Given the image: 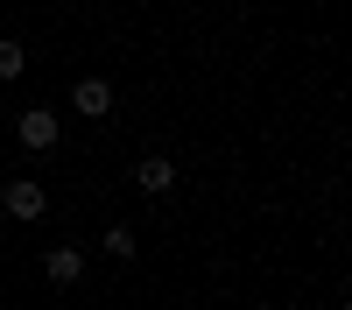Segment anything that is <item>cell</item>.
Returning <instances> with one entry per match:
<instances>
[{"label": "cell", "instance_id": "6da1fadb", "mask_svg": "<svg viewBox=\"0 0 352 310\" xmlns=\"http://www.w3.org/2000/svg\"><path fill=\"white\" fill-rule=\"evenodd\" d=\"M14 141H21V148H28V155H50V148H56V141H64V120H56V113H50V106H28V113H21V120H14Z\"/></svg>", "mask_w": 352, "mask_h": 310}, {"label": "cell", "instance_id": "7a4b0ae2", "mask_svg": "<svg viewBox=\"0 0 352 310\" xmlns=\"http://www.w3.org/2000/svg\"><path fill=\"white\" fill-rule=\"evenodd\" d=\"M0 212H8V219H21V225H36V219L50 212V190H43L36 177H14L8 190H0Z\"/></svg>", "mask_w": 352, "mask_h": 310}, {"label": "cell", "instance_id": "3957f363", "mask_svg": "<svg viewBox=\"0 0 352 310\" xmlns=\"http://www.w3.org/2000/svg\"><path fill=\"white\" fill-rule=\"evenodd\" d=\"M71 113H85V120H106V113H113V85H106L99 71H85V78L71 85Z\"/></svg>", "mask_w": 352, "mask_h": 310}, {"label": "cell", "instance_id": "277c9868", "mask_svg": "<svg viewBox=\"0 0 352 310\" xmlns=\"http://www.w3.org/2000/svg\"><path fill=\"white\" fill-rule=\"evenodd\" d=\"M134 190H141V197H169V190H176V162H169V155H141V162H134Z\"/></svg>", "mask_w": 352, "mask_h": 310}, {"label": "cell", "instance_id": "5b68a950", "mask_svg": "<svg viewBox=\"0 0 352 310\" xmlns=\"http://www.w3.org/2000/svg\"><path fill=\"white\" fill-rule=\"evenodd\" d=\"M43 275L56 282V289H71V282L85 275V247H50V261H43Z\"/></svg>", "mask_w": 352, "mask_h": 310}, {"label": "cell", "instance_id": "8992f818", "mask_svg": "<svg viewBox=\"0 0 352 310\" xmlns=\"http://www.w3.org/2000/svg\"><path fill=\"white\" fill-rule=\"evenodd\" d=\"M99 247L113 254V261H141V233H134V225H106Z\"/></svg>", "mask_w": 352, "mask_h": 310}, {"label": "cell", "instance_id": "52a82bcc", "mask_svg": "<svg viewBox=\"0 0 352 310\" xmlns=\"http://www.w3.org/2000/svg\"><path fill=\"white\" fill-rule=\"evenodd\" d=\"M21 71H28V49H21L14 36H0V85H14Z\"/></svg>", "mask_w": 352, "mask_h": 310}]
</instances>
